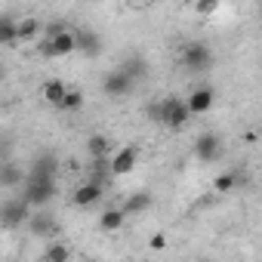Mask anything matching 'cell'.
Masks as SVG:
<instances>
[{
	"label": "cell",
	"mask_w": 262,
	"mask_h": 262,
	"mask_svg": "<svg viewBox=\"0 0 262 262\" xmlns=\"http://www.w3.org/2000/svg\"><path fill=\"white\" fill-rule=\"evenodd\" d=\"M68 90H71V86H65L62 80H50V83L43 86V99H47L50 105L62 108V102H65V96H68Z\"/></svg>",
	"instance_id": "cell-20"
},
{
	"label": "cell",
	"mask_w": 262,
	"mask_h": 262,
	"mask_svg": "<svg viewBox=\"0 0 262 262\" xmlns=\"http://www.w3.org/2000/svg\"><path fill=\"white\" fill-rule=\"evenodd\" d=\"M83 262H99V259H83Z\"/></svg>",
	"instance_id": "cell-30"
},
{
	"label": "cell",
	"mask_w": 262,
	"mask_h": 262,
	"mask_svg": "<svg viewBox=\"0 0 262 262\" xmlns=\"http://www.w3.org/2000/svg\"><path fill=\"white\" fill-rule=\"evenodd\" d=\"M259 16H262V7H259Z\"/></svg>",
	"instance_id": "cell-32"
},
{
	"label": "cell",
	"mask_w": 262,
	"mask_h": 262,
	"mask_svg": "<svg viewBox=\"0 0 262 262\" xmlns=\"http://www.w3.org/2000/svg\"><path fill=\"white\" fill-rule=\"evenodd\" d=\"M37 50H40L43 59H65V56L77 53V34L74 31H65V34H59L53 40H43Z\"/></svg>",
	"instance_id": "cell-4"
},
{
	"label": "cell",
	"mask_w": 262,
	"mask_h": 262,
	"mask_svg": "<svg viewBox=\"0 0 262 262\" xmlns=\"http://www.w3.org/2000/svg\"><path fill=\"white\" fill-rule=\"evenodd\" d=\"M34 207L25 201V198H7L4 201V207H0V222H4V228L7 231H13V228H19V225H28L31 222V213Z\"/></svg>",
	"instance_id": "cell-1"
},
{
	"label": "cell",
	"mask_w": 262,
	"mask_h": 262,
	"mask_svg": "<svg viewBox=\"0 0 262 262\" xmlns=\"http://www.w3.org/2000/svg\"><path fill=\"white\" fill-rule=\"evenodd\" d=\"M117 68H120V71H123L129 80H133V83H139V80L148 74V62H145L142 56H126V59H123Z\"/></svg>",
	"instance_id": "cell-13"
},
{
	"label": "cell",
	"mask_w": 262,
	"mask_h": 262,
	"mask_svg": "<svg viewBox=\"0 0 262 262\" xmlns=\"http://www.w3.org/2000/svg\"><path fill=\"white\" fill-rule=\"evenodd\" d=\"M86 151H90V158H93V161L114 158V155H111V142H108V136H102V133H93V136L86 139Z\"/></svg>",
	"instance_id": "cell-17"
},
{
	"label": "cell",
	"mask_w": 262,
	"mask_h": 262,
	"mask_svg": "<svg viewBox=\"0 0 262 262\" xmlns=\"http://www.w3.org/2000/svg\"><path fill=\"white\" fill-rule=\"evenodd\" d=\"M148 247H151V250H164V247H167V237H164V234H155V237L148 241Z\"/></svg>",
	"instance_id": "cell-28"
},
{
	"label": "cell",
	"mask_w": 262,
	"mask_h": 262,
	"mask_svg": "<svg viewBox=\"0 0 262 262\" xmlns=\"http://www.w3.org/2000/svg\"><path fill=\"white\" fill-rule=\"evenodd\" d=\"M65 31H71V28H68V22H62V19H53V22H47V25H43L47 40H53V37H59V34H65Z\"/></svg>",
	"instance_id": "cell-26"
},
{
	"label": "cell",
	"mask_w": 262,
	"mask_h": 262,
	"mask_svg": "<svg viewBox=\"0 0 262 262\" xmlns=\"http://www.w3.org/2000/svg\"><path fill=\"white\" fill-rule=\"evenodd\" d=\"M136 145H126V148H120L114 158H111V173L114 176H126V173H133V167H136Z\"/></svg>",
	"instance_id": "cell-11"
},
{
	"label": "cell",
	"mask_w": 262,
	"mask_h": 262,
	"mask_svg": "<svg viewBox=\"0 0 262 262\" xmlns=\"http://www.w3.org/2000/svg\"><path fill=\"white\" fill-rule=\"evenodd\" d=\"M19 40V22H13V16H0V43L4 47H13Z\"/></svg>",
	"instance_id": "cell-19"
},
{
	"label": "cell",
	"mask_w": 262,
	"mask_h": 262,
	"mask_svg": "<svg viewBox=\"0 0 262 262\" xmlns=\"http://www.w3.org/2000/svg\"><path fill=\"white\" fill-rule=\"evenodd\" d=\"M216 7H219V4H213V0H207V4H198V7H194V10H198V13H204V16H207V13H216Z\"/></svg>",
	"instance_id": "cell-29"
},
{
	"label": "cell",
	"mask_w": 262,
	"mask_h": 262,
	"mask_svg": "<svg viewBox=\"0 0 262 262\" xmlns=\"http://www.w3.org/2000/svg\"><path fill=\"white\" fill-rule=\"evenodd\" d=\"M219 155H222V139L216 133H201L194 139V158L201 164H213V161H219Z\"/></svg>",
	"instance_id": "cell-7"
},
{
	"label": "cell",
	"mask_w": 262,
	"mask_h": 262,
	"mask_svg": "<svg viewBox=\"0 0 262 262\" xmlns=\"http://www.w3.org/2000/svg\"><path fill=\"white\" fill-rule=\"evenodd\" d=\"M102 198H105V188H102V185H96V182H90V179H86L83 185H77V188H74V194H71L74 207H80V210L96 207Z\"/></svg>",
	"instance_id": "cell-9"
},
{
	"label": "cell",
	"mask_w": 262,
	"mask_h": 262,
	"mask_svg": "<svg viewBox=\"0 0 262 262\" xmlns=\"http://www.w3.org/2000/svg\"><path fill=\"white\" fill-rule=\"evenodd\" d=\"M237 179H241V176H237V170H228V173L216 176V191H219V194H228V191L237 185Z\"/></svg>",
	"instance_id": "cell-24"
},
{
	"label": "cell",
	"mask_w": 262,
	"mask_h": 262,
	"mask_svg": "<svg viewBox=\"0 0 262 262\" xmlns=\"http://www.w3.org/2000/svg\"><path fill=\"white\" fill-rule=\"evenodd\" d=\"M37 31H43V25H40L37 19H31V16H28V19H22V22H19V40H31Z\"/></svg>",
	"instance_id": "cell-23"
},
{
	"label": "cell",
	"mask_w": 262,
	"mask_h": 262,
	"mask_svg": "<svg viewBox=\"0 0 262 262\" xmlns=\"http://www.w3.org/2000/svg\"><path fill=\"white\" fill-rule=\"evenodd\" d=\"M25 179H28V173H25L19 164H13V161H7L4 167H0V185H4V188L25 185Z\"/></svg>",
	"instance_id": "cell-14"
},
{
	"label": "cell",
	"mask_w": 262,
	"mask_h": 262,
	"mask_svg": "<svg viewBox=\"0 0 262 262\" xmlns=\"http://www.w3.org/2000/svg\"><path fill=\"white\" fill-rule=\"evenodd\" d=\"M83 108V93L80 90H68L65 102H62V111H80Z\"/></svg>",
	"instance_id": "cell-25"
},
{
	"label": "cell",
	"mask_w": 262,
	"mask_h": 262,
	"mask_svg": "<svg viewBox=\"0 0 262 262\" xmlns=\"http://www.w3.org/2000/svg\"><path fill=\"white\" fill-rule=\"evenodd\" d=\"M22 198L31 207H47L56 198V182H40V179H25L22 185Z\"/></svg>",
	"instance_id": "cell-5"
},
{
	"label": "cell",
	"mask_w": 262,
	"mask_h": 262,
	"mask_svg": "<svg viewBox=\"0 0 262 262\" xmlns=\"http://www.w3.org/2000/svg\"><path fill=\"white\" fill-rule=\"evenodd\" d=\"M56 173H59V158L53 151H40L28 167V179H40V182H56Z\"/></svg>",
	"instance_id": "cell-6"
},
{
	"label": "cell",
	"mask_w": 262,
	"mask_h": 262,
	"mask_svg": "<svg viewBox=\"0 0 262 262\" xmlns=\"http://www.w3.org/2000/svg\"><path fill=\"white\" fill-rule=\"evenodd\" d=\"M43 259H47V262H68V259H71V250H68L62 241H50L47 250H43Z\"/></svg>",
	"instance_id": "cell-22"
},
{
	"label": "cell",
	"mask_w": 262,
	"mask_h": 262,
	"mask_svg": "<svg viewBox=\"0 0 262 262\" xmlns=\"http://www.w3.org/2000/svg\"><path fill=\"white\" fill-rule=\"evenodd\" d=\"M161 114H164V111H161V99H155V102L145 105V117H148L151 123H161Z\"/></svg>",
	"instance_id": "cell-27"
},
{
	"label": "cell",
	"mask_w": 262,
	"mask_h": 262,
	"mask_svg": "<svg viewBox=\"0 0 262 262\" xmlns=\"http://www.w3.org/2000/svg\"><path fill=\"white\" fill-rule=\"evenodd\" d=\"M74 34H77V53H80V56L93 59V56L102 53V37H99L96 31H90V28H74Z\"/></svg>",
	"instance_id": "cell-10"
},
{
	"label": "cell",
	"mask_w": 262,
	"mask_h": 262,
	"mask_svg": "<svg viewBox=\"0 0 262 262\" xmlns=\"http://www.w3.org/2000/svg\"><path fill=\"white\" fill-rule=\"evenodd\" d=\"M182 65L191 71V74H207L213 68V50L201 40H191L182 47Z\"/></svg>",
	"instance_id": "cell-2"
},
{
	"label": "cell",
	"mask_w": 262,
	"mask_h": 262,
	"mask_svg": "<svg viewBox=\"0 0 262 262\" xmlns=\"http://www.w3.org/2000/svg\"><path fill=\"white\" fill-rule=\"evenodd\" d=\"M108 179H114V173H111V158L93 161V167H90V182H96V185H102V188H105V182H108Z\"/></svg>",
	"instance_id": "cell-18"
},
{
	"label": "cell",
	"mask_w": 262,
	"mask_h": 262,
	"mask_svg": "<svg viewBox=\"0 0 262 262\" xmlns=\"http://www.w3.org/2000/svg\"><path fill=\"white\" fill-rule=\"evenodd\" d=\"M213 99H216V96H213L210 86H194L185 102H188V111H191V114H204V111L213 108Z\"/></svg>",
	"instance_id": "cell-12"
},
{
	"label": "cell",
	"mask_w": 262,
	"mask_h": 262,
	"mask_svg": "<svg viewBox=\"0 0 262 262\" xmlns=\"http://www.w3.org/2000/svg\"><path fill=\"white\" fill-rule=\"evenodd\" d=\"M161 126H167V129H182L185 123H188V117H191V111H188V102L185 99H179V96H167V99H161Z\"/></svg>",
	"instance_id": "cell-3"
},
{
	"label": "cell",
	"mask_w": 262,
	"mask_h": 262,
	"mask_svg": "<svg viewBox=\"0 0 262 262\" xmlns=\"http://www.w3.org/2000/svg\"><path fill=\"white\" fill-rule=\"evenodd\" d=\"M148 207H151V194H148V191H136V194H129V198L123 201L120 210H123L126 216H139V213H145Z\"/></svg>",
	"instance_id": "cell-16"
},
{
	"label": "cell",
	"mask_w": 262,
	"mask_h": 262,
	"mask_svg": "<svg viewBox=\"0 0 262 262\" xmlns=\"http://www.w3.org/2000/svg\"><path fill=\"white\" fill-rule=\"evenodd\" d=\"M28 231H31L34 237L50 241V234L56 231V219H53L50 213H34V216H31V222H28Z\"/></svg>",
	"instance_id": "cell-15"
},
{
	"label": "cell",
	"mask_w": 262,
	"mask_h": 262,
	"mask_svg": "<svg viewBox=\"0 0 262 262\" xmlns=\"http://www.w3.org/2000/svg\"><path fill=\"white\" fill-rule=\"evenodd\" d=\"M201 262H210V259H201Z\"/></svg>",
	"instance_id": "cell-31"
},
{
	"label": "cell",
	"mask_w": 262,
	"mask_h": 262,
	"mask_svg": "<svg viewBox=\"0 0 262 262\" xmlns=\"http://www.w3.org/2000/svg\"><path fill=\"white\" fill-rule=\"evenodd\" d=\"M133 80H129L120 68H114V71H108L105 77H102V90H105V96H111V99H123L126 93H133Z\"/></svg>",
	"instance_id": "cell-8"
},
{
	"label": "cell",
	"mask_w": 262,
	"mask_h": 262,
	"mask_svg": "<svg viewBox=\"0 0 262 262\" xmlns=\"http://www.w3.org/2000/svg\"><path fill=\"white\" fill-rule=\"evenodd\" d=\"M123 219H126V213L117 207V210H105L102 216H99V228L102 231H117V228H123Z\"/></svg>",
	"instance_id": "cell-21"
}]
</instances>
